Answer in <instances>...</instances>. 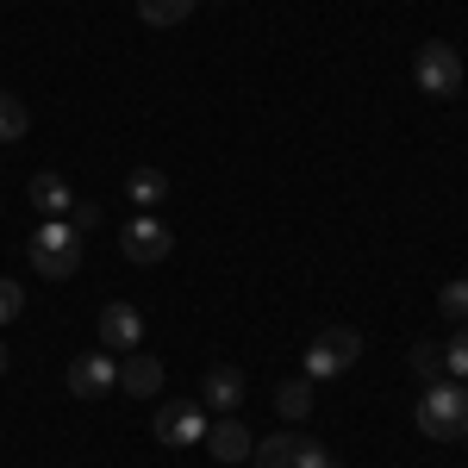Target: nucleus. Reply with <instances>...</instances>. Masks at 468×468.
<instances>
[{"label":"nucleus","mask_w":468,"mask_h":468,"mask_svg":"<svg viewBox=\"0 0 468 468\" xmlns=\"http://www.w3.org/2000/svg\"><path fill=\"white\" fill-rule=\"evenodd\" d=\"M412 419H419V431L437 437V443L468 437V388H456L450 375H443V381H431V388L419 394V406H412Z\"/></svg>","instance_id":"nucleus-1"},{"label":"nucleus","mask_w":468,"mask_h":468,"mask_svg":"<svg viewBox=\"0 0 468 468\" xmlns=\"http://www.w3.org/2000/svg\"><path fill=\"white\" fill-rule=\"evenodd\" d=\"M37 275H50V282H69L75 269H81V238H75L69 218H44L32 231V244H26Z\"/></svg>","instance_id":"nucleus-2"},{"label":"nucleus","mask_w":468,"mask_h":468,"mask_svg":"<svg viewBox=\"0 0 468 468\" xmlns=\"http://www.w3.org/2000/svg\"><path fill=\"white\" fill-rule=\"evenodd\" d=\"M412 81H419V94H431V101L463 94V57H456V44L425 37V44H419V57H412Z\"/></svg>","instance_id":"nucleus-3"},{"label":"nucleus","mask_w":468,"mask_h":468,"mask_svg":"<svg viewBox=\"0 0 468 468\" xmlns=\"http://www.w3.org/2000/svg\"><path fill=\"white\" fill-rule=\"evenodd\" d=\"M356 356H362V331H350V324H324L319 337L306 344V362H300V368H306V381H337Z\"/></svg>","instance_id":"nucleus-4"},{"label":"nucleus","mask_w":468,"mask_h":468,"mask_svg":"<svg viewBox=\"0 0 468 468\" xmlns=\"http://www.w3.org/2000/svg\"><path fill=\"white\" fill-rule=\"evenodd\" d=\"M207 406L200 399H163L156 406V437L169 443V450H187V443H207Z\"/></svg>","instance_id":"nucleus-5"},{"label":"nucleus","mask_w":468,"mask_h":468,"mask_svg":"<svg viewBox=\"0 0 468 468\" xmlns=\"http://www.w3.org/2000/svg\"><path fill=\"white\" fill-rule=\"evenodd\" d=\"M169 244H176V238H169V225H163L156 213H138L125 231H119V250L132 256V262H163Z\"/></svg>","instance_id":"nucleus-6"},{"label":"nucleus","mask_w":468,"mask_h":468,"mask_svg":"<svg viewBox=\"0 0 468 468\" xmlns=\"http://www.w3.org/2000/svg\"><path fill=\"white\" fill-rule=\"evenodd\" d=\"M207 450H213L225 468H238V463H250V450H256V437L250 425L238 419V412H218L213 425H207Z\"/></svg>","instance_id":"nucleus-7"},{"label":"nucleus","mask_w":468,"mask_h":468,"mask_svg":"<svg viewBox=\"0 0 468 468\" xmlns=\"http://www.w3.org/2000/svg\"><path fill=\"white\" fill-rule=\"evenodd\" d=\"M119 388V368H112L107 350H88V356H75L69 362V394L75 399H101Z\"/></svg>","instance_id":"nucleus-8"},{"label":"nucleus","mask_w":468,"mask_h":468,"mask_svg":"<svg viewBox=\"0 0 468 468\" xmlns=\"http://www.w3.org/2000/svg\"><path fill=\"white\" fill-rule=\"evenodd\" d=\"M144 337V313L132 300H107L101 306V350H138Z\"/></svg>","instance_id":"nucleus-9"},{"label":"nucleus","mask_w":468,"mask_h":468,"mask_svg":"<svg viewBox=\"0 0 468 468\" xmlns=\"http://www.w3.org/2000/svg\"><path fill=\"white\" fill-rule=\"evenodd\" d=\"M119 388L132 399H150L156 388H163V362L150 356V350H125V362H119Z\"/></svg>","instance_id":"nucleus-10"},{"label":"nucleus","mask_w":468,"mask_h":468,"mask_svg":"<svg viewBox=\"0 0 468 468\" xmlns=\"http://www.w3.org/2000/svg\"><path fill=\"white\" fill-rule=\"evenodd\" d=\"M200 406H207V412H238V406H244V375H238V368H207Z\"/></svg>","instance_id":"nucleus-11"},{"label":"nucleus","mask_w":468,"mask_h":468,"mask_svg":"<svg viewBox=\"0 0 468 468\" xmlns=\"http://www.w3.org/2000/svg\"><path fill=\"white\" fill-rule=\"evenodd\" d=\"M32 207L44 218H69V207H75V187L63 176H50V169H44V176H32Z\"/></svg>","instance_id":"nucleus-12"},{"label":"nucleus","mask_w":468,"mask_h":468,"mask_svg":"<svg viewBox=\"0 0 468 468\" xmlns=\"http://www.w3.org/2000/svg\"><path fill=\"white\" fill-rule=\"evenodd\" d=\"M125 194H132V207L150 213V207L169 194V176H163V169H132V176H125Z\"/></svg>","instance_id":"nucleus-13"},{"label":"nucleus","mask_w":468,"mask_h":468,"mask_svg":"<svg viewBox=\"0 0 468 468\" xmlns=\"http://www.w3.org/2000/svg\"><path fill=\"white\" fill-rule=\"evenodd\" d=\"M26 132H32V112H26V101L0 88V144H19Z\"/></svg>","instance_id":"nucleus-14"},{"label":"nucleus","mask_w":468,"mask_h":468,"mask_svg":"<svg viewBox=\"0 0 468 468\" xmlns=\"http://www.w3.org/2000/svg\"><path fill=\"white\" fill-rule=\"evenodd\" d=\"M194 13V0H138V19L144 26H181Z\"/></svg>","instance_id":"nucleus-15"},{"label":"nucleus","mask_w":468,"mask_h":468,"mask_svg":"<svg viewBox=\"0 0 468 468\" xmlns=\"http://www.w3.org/2000/svg\"><path fill=\"white\" fill-rule=\"evenodd\" d=\"M275 412H282V419H306V412H313V388H306V381H282V394H275Z\"/></svg>","instance_id":"nucleus-16"},{"label":"nucleus","mask_w":468,"mask_h":468,"mask_svg":"<svg viewBox=\"0 0 468 468\" xmlns=\"http://www.w3.org/2000/svg\"><path fill=\"white\" fill-rule=\"evenodd\" d=\"M250 463H256V468H288V463H293V437H256Z\"/></svg>","instance_id":"nucleus-17"},{"label":"nucleus","mask_w":468,"mask_h":468,"mask_svg":"<svg viewBox=\"0 0 468 468\" xmlns=\"http://www.w3.org/2000/svg\"><path fill=\"white\" fill-rule=\"evenodd\" d=\"M412 375H419V381H425V388H431V381H443V344H412Z\"/></svg>","instance_id":"nucleus-18"},{"label":"nucleus","mask_w":468,"mask_h":468,"mask_svg":"<svg viewBox=\"0 0 468 468\" xmlns=\"http://www.w3.org/2000/svg\"><path fill=\"white\" fill-rule=\"evenodd\" d=\"M443 375L468 381V324H456V337H443Z\"/></svg>","instance_id":"nucleus-19"},{"label":"nucleus","mask_w":468,"mask_h":468,"mask_svg":"<svg viewBox=\"0 0 468 468\" xmlns=\"http://www.w3.org/2000/svg\"><path fill=\"white\" fill-rule=\"evenodd\" d=\"M288 468H344L324 443H306V437H293V463Z\"/></svg>","instance_id":"nucleus-20"},{"label":"nucleus","mask_w":468,"mask_h":468,"mask_svg":"<svg viewBox=\"0 0 468 468\" xmlns=\"http://www.w3.org/2000/svg\"><path fill=\"white\" fill-rule=\"evenodd\" d=\"M437 313L456 319V324H468V282H450V288L437 293Z\"/></svg>","instance_id":"nucleus-21"},{"label":"nucleus","mask_w":468,"mask_h":468,"mask_svg":"<svg viewBox=\"0 0 468 468\" xmlns=\"http://www.w3.org/2000/svg\"><path fill=\"white\" fill-rule=\"evenodd\" d=\"M19 313H26V288L0 275V324H13V319H19Z\"/></svg>","instance_id":"nucleus-22"},{"label":"nucleus","mask_w":468,"mask_h":468,"mask_svg":"<svg viewBox=\"0 0 468 468\" xmlns=\"http://www.w3.org/2000/svg\"><path fill=\"white\" fill-rule=\"evenodd\" d=\"M69 225H75V238H88L101 225V207H69Z\"/></svg>","instance_id":"nucleus-23"},{"label":"nucleus","mask_w":468,"mask_h":468,"mask_svg":"<svg viewBox=\"0 0 468 468\" xmlns=\"http://www.w3.org/2000/svg\"><path fill=\"white\" fill-rule=\"evenodd\" d=\"M6 362H13V356H6V344H0V375H6Z\"/></svg>","instance_id":"nucleus-24"}]
</instances>
